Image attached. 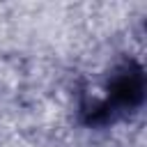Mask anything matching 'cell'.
<instances>
[{
    "label": "cell",
    "mask_w": 147,
    "mask_h": 147,
    "mask_svg": "<svg viewBox=\"0 0 147 147\" xmlns=\"http://www.w3.org/2000/svg\"><path fill=\"white\" fill-rule=\"evenodd\" d=\"M142 99V78L138 71H129L117 78L113 87V103L117 106H133Z\"/></svg>",
    "instance_id": "cell-1"
}]
</instances>
